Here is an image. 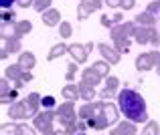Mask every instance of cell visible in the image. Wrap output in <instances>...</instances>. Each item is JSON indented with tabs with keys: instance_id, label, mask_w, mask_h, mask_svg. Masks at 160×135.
I'll return each instance as SVG.
<instances>
[{
	"instance_id": "obj_1",
	"label": "cell",
	"mask_w": 160,
	"mask_h": 135,
	"mask_svg": "<svg viewBox=\"0 0 160 135\" xmlns=\"http://www.w3.org/2000/svg\"><path fill=\"white\" fill-rule=\"evenodd\" d=\"M118 101V109L120 113L126 117L128 121H134V123H148V109H146V101L144 97L138 91L130 89V87H124L120 93L116 95Z\"/></svg>"
},
{
	"instance_id": "obj_2",
	"label": "cell",
	"mask_w": 160,
	"mask_h": 135,
	"mask_svg": "<svg viewBox=\"0 0 160 135\" xmlns=\"http://www.w3.org/2000/svg\"><path fill=\"white\" fill-rule=\"evenodd\" d=\"M136 26L138 24L132 20V22H122V24H116L113 28H109V36L113 40V46L120 53H128L130 50V39L134 36Z\"/></svg>"
},
{
	"instance_id": "obj_3",
	"label": "cell",
	"mask_w": 160,
	"mask_h": 135,
	"mask_svg": "<svg viewBox=\"0 0 160 135\" xmlns=\"http://www.w3.org/2000/svg\"><path fill=\"white\" fill-rule=\"evenodd\" d=\"M55 119H57V111L55 109H43L32 117V127L43 135H53L55 133Z\"/></svg>"
},
{
	"instance_id": "obj_4",
	"label": "cell",
	"mask_w": 160,
	"mask_h": 135,
	"mask_svg": "<svg viewBox=\"0 0 160 135\" xmlns=\"http://www.w3.org/2000/svg\"><path fill=\"white\" fill-rule=\"evenodd\" d=\"M55 111H57V121L59 125H63V129L67 125L79 121V113H75V101H63Z\"/></svg>"
},
{
	"instance_id": "obj_5",
	"label": "cell",
	"mask_w": 160,
	"mask_h": 135,
	"mask_svg": "<svg viewBox=\"0 0 160 135\" xmlns=\"http://www.w3.org/2000/svg\"><path fill=\"white\" fill-rule=\"evenodd\" d=\"M134 40L138 44H160V35L156 30V26H136L134 30Z\"/></svg>"
},
{
	"instance_id": "obj_6",
	"label": "cell",
	"mask_w": 160,
	"mask_h": 135,
	"mask_svg": "<svg viewBox=\"0 0 160 135\" xmlns=\"http://www.w3.org/2000/svg\"><path fill=\"white\" fill-rule=\"evenodd\" d=\"M134 65H136L138 71H152L156 69V67L160 65V53L158 50H150V53H142L136 57V61H134Z\"/></svg>"
},
{
	"instance_id": "obj_7",
	"label": "cell",
	"mask_w": 160,
	"mask_h": 135,
	"mask_svg": "<svg viewBox=\"0 0 160 135\" xmlns=\"http://www.w3.org/2000/svg\"><path fill=\"white\" fill-rule=\"evenodd\" d=\"M93 43H85V44H79V43H73V44H69V54H71V58H73L77 65H83V63H87V58H89V53L93 50Z\"/></svg>"
},
{
	"instance_id": "obj_8",
	"label": "cell",
	"mask_w": 160,
	"mask_h": 135,
	"mask_svg": "<svg viewBox=\"0 0 160 135\" xmlns=\"http://www.w3.org/2000/svg\"><path fill=\"white\" fill-rule=\"evenodd\" d=\"M102 6H103L102 0H79V4H77V20H87Z\"/></svg>"
},
{
	"instance_id": "obj_9",
	"label": "cell",
	"mask_w": 160,
	"mask_h": 135,
	"mask_svg": "<svg viewBox=\"0 0 160 135\" xmlns=\"http://www.w3.org/2000/svg\"><path fill=\"white\" fill-rule=\"evenodd\" d=\"M20 53H22L20 39H16V36H4L2 39V50H0V58L6 61L8 54H20Z\"/></svg>"
},
{
	"instance_id": "obj_10",
	"label": "cell",
	"mask_w": 160,
	"mask_h": 135,
	"mask_svg": "<svg viewBox=\"0 0 160 135\" xmlns=\"http://www.w3.org/2000/svg\"><path fill=\"white\" fill-rule=\"evenodd\" d=\"M98 50H99V54H102V58L103 61H108L109 65H118V63L122 61V53L116 49V46H109L106 43H99L98 44Z\"/></svg>"
},
{
	"instance_id": "obj_11",
	"label": "cell",
	"mask_w": 160,
	"mask_h": 135,
	"mask_svg": "<svg viewBox=\"0 0 160 135\" xmlns=\"http://www.w3.org/2000/svg\"><path fill=\"white\" fill-rule=\"evenodd\" d=\"M8 117L12 121H22V119H28V109H27V103L24 99H18L16 103H12L8 107Z\"/></svg>"
},
{
	"instance_id": "obj_12",
	"label": "cell",
	"mask_w": 160,
	"mask_h": 135,
	"mask_svg": "<svg viewBox=\"0 0 160 135\" xmlns=\"http://www.w3.org/2000/svg\"><path fill=\"white\" fill-rule=\"evenodd\" d=\"M118 87H120V79L118 77H109L106 79V85H103V89H102V93H99V97H102L103 101H108V99H112L113 95H118Z\"/></svg>"
},
{
	"instance_id": "obj_13",
	"label": "cell",
	"mask_w": 160,
	"mask_h": 135,
	"mask_svg": "<svg viewBox=\"0 0 160 135\" xmlns=\"http://www.w3.org/2000/svg\"><path fill=\"white\" fill-rule=\"evenodd\" d=\"M109 135H138V127L134 121H122V123L113 125V129L109 131Z\"/></svg>"
},
{
	"instance_id": "obj_14",
	"label": "cell",
	"mask_w": 160,
	"mask_h": 135,
	"mask_svg": "<svg viewBox=\"0 0 160 135\" xmlns=\"http://www.w3.org/2000/svg\"><path fill=\"white\" fill-rule=\"evenodd\" d=\"M41 99L43 97L39 95V93H28L27 97H24V103H27V109H28V119H32V117L39 113V109H41Z\"/></svg>"
},
{
	"instance_id": "obj_15",
	"label": "cell",
	"mask_w": 160,
	"mask_h": 135,
	"mask_svg": "<svg viewBox=\"0 0 160 135\" xmlns=\"http://www.w3.org/2000/svg\"><path fill=\"white\" fill-rule=\"evenodd\" d=\"M63 20H61V12L57 10V8H49V10L43 12V24L45 26H59Z\"/></svg>"
},
{
	"instance_id": "obj_16",
	"label": "cell",
	"mask_w": 160,
	"mask_h": 135,
	"mask_svg": "<svg viewBox=\"0 0 160 135\" xmlns=\"http://www.w3.org/2000/svg\"><path fill=\"white\" fill-rule=\"evenodd\" d=\"M103 117H106V121H108V125H118V105H113V103H109V101H103Z\"/></svg>"
},
{
	"instance_id": "obj_17",
	"label": "cell",
	"mask_w": 160,
	"mask_h": 135,
	"mask_svg": "<svg viewBox=\"0 0 160 135\" xmlns=\"http://www.w3.org/2000/svg\"><path fill=\"white\" fill-rule=\"evenodd\" d=\"M31 30H32V22L31 20H16V24H12V36H16V39L27 36Z\"/></svg>"
},
{
	"instance_id": "obj_18",
	"label": "cell",
	"mask_w": 160,
	"mask_h": 135,
	"mask_svg": "<svg viewBox=\"0 0 160 135\" xmlns=\"http://www.w3.org/2000/svg\"><path fill=\"white\" fill-rule=\"evenodd\" d=\"M16 63H18L24 71H32L35 65H37V57L31 53V50H22V53L18 54V61H16Z\"/></svg>"
},
{
	"instance_id": "obj_19",
	"label": "cell",
	"mask_w": 160,
	"mask_h": 135,
	"mask_svg": "<svg viewBox=\"0 0 160 135\" xmlns=\"http://www.w3.org/2000/svg\"><path fill=\"white\" fill-rule=\"evenodd\" d=\"M24 75V69L18 65V63H14V65H8L6 69H4V77L8 79V81H12V83H16V81H20V77Z\"/></svg>"
},
{
	"instance_id": "obj_20",
	"label": "cell",
	"mask_w": 160,
	"mask_h": 135,
	"mask_svg": "<svg viewBox=\"0 0 160 135\" xmlns=\"http://www.w3.org/2000/svg\"><path fill=\"white\" fill-rule=\"evenodd\" d=\"M134 22L138 24V26H156V16L154 14H150L148 10H144V12H140V14H136V18H134Z\"/></svg>"
},
{
	"instance_id": "obj_21",
	"label": "cell",
	"mask_w": 160,
	"mask_h": 135,
	"mask_svg": "<svg viewBox=\"0 0 160 135\" xmlns=\"http://www.w3.org/2000/svg\"><path fill=\"white\" fill-rule=\"evenodd\" d=\"M61 95L65 101H77L81 99V93H79V85H73V83H69V85H65L61 89Z\"/></svg>"
},
{
	"instance_id": "obj_22",
	"label": "cell",
	"mask_w": 160,
	"mask_h": 135,
	"mask_svg": "<svg viewBox=\"0 0 160 135\" xmlns=\"http://www.w3.org/2000/svg\"><path fill=\"white\" fill-rule=\"evenodd\" d=\"M81 81L87 83V85H91V87H95V85H99V83H102V77H99V75L89 67V69H83L81 71Z\"/></svg>"
},
{
	"instance_id": "obj_23",
	"label": "cell",
	"mask_w": 160,
	"mask_h": 135,
	"mask_svg": "<svg viewBox=\"0 0 160 135\" xmlns=\"http://www.w3.org/2000/svg\"><path fill=\"white\" fill-rule=\"evenodd\" d=\"M63 54H69V44L59 43V44L51 46V50H49V54H47V61H55V58H61Z\"/></svg>"
},
{
	"instance_id": "obj_24",
	"label": "cell",
	"mask_w": 160,
	"mask_h": 135,
	"mask_svg": "<svg viewBox=\"0 0 160 135\" xmlns=\"http://www.w3.org/2000/svg\"><path fill=\"white\" fill-rule=\"evenodd\" d=\"M79 85V93H81V99L85 101V103H89V101H93L95 99V87H91V85H87V83H77Z\"/></svg>"
},
{
	"instance_id": "obj_25",
	"label": "cell",
	"mask_w": 160,
	"mask_h": 135,
	"mask_svg": "<svg viewBox=\"0 0 160 135\" xmlns=\"http://www.w3.org/2000/svg\"><path fill=\"white\" fill-rule=\"evenodd\" d=\"M77 113H79V119H83V121H87L89 117H93V113H95V101L83 103L81 107L77 109Z\"/></svg>"
},
{
	"instance_id": "obj_26",
	"label": "cell",
	"mask_w": 160,
	"mask_h": 135,
	"mask_svg": "<svg viewBox=\"0 0 160 135\" xmlns=\"http://www.w3.org/2000/svg\"><path fill=\"white\" fill-rule=\"evenodd\" d=\"M109 67H112V65H109L108 61H103V58H102V61H95L93 65H91V69H93L102 79H108V77H109Z\"/></svg>"
},
{
	"instance_id": "obj_27",
	"label": "cell",
	"mask_w": 160,
	"mask_h": 135,
	"mask_svg": "<svg viewBox=\"0 0 160 135\" xmlns=\"http://www.w3.org/2000/svg\"><path fill=\"white\" fill-rule=\"evenodd\" d=\"M16 101H18V89H14V87H12V91L8 95H0V103L2 105H12Z\"/></svg>"
},
{
	"instance_id": "obj_28",
	"label": "cell",
	"mask_w": 160,
	"mask_h": 135,
	"mask_svg": "<svg viewBox=\"0 0 160 135\" xmlns=\"http://www.w3.org/2000/svg\"><path fill=\"white\" fill-rule=\"evenodd\" d=\"M142 135H160V125L156 123V121L150 119L148 123H144V131H142Z\"/></svg>"
},
{
	"instance_id": "obj_29",
	"label": "cell",
	"mask_w": 160,
	"mask_h": 135,
	"mask_svg": "<svg viewBox=\"0 0 160 135\" xmlns=\"http://www.w3.org/2000/svg\"><path fill=\"white\" fill-rule=\"evenodd\" d=\"M71 35H73V26H71V22L63 20V22L59 24V36H61V39H69Z\"/></svg>"
},
{
	"instance_id": "obj_30",
	"label": "cell",
	"mask_w": 160,
	"mask_h": 135,
	"mask_svg": "<svg viewBox=\"0 0 160 135\" xmlns=\"http://www.w3.org/2000/svg\"><path fill=\"white\" fill-rule=\"evenodd\" d=\"M75 73H77V63H75V61H71L69 65H67L65 81H67V83H73V81H75Z\"/></svg>"
},
{
	"instance_id": "obj_31",
	"label": "cell",
	"mask_w": 160,
	"mask_h": 135,
	"mask_svg": "<svg viewBox=\"0 0 160 135\" xmlns=\"http://www.w3.org/2000/svg\"><path fill=\"white\" fill-rule=\"evenodd\" d=\"M51 4H53V0H35L32 8H35L37 12H41V14H43L45 10H49V8H51Z\"/></svg>"
},
{
	"instance_id": "obj_32",
	"label": "cell",
	"mask_w": 160,
	"mask_h": 135,
	"mask_svg": "<svg viewBox=\"0 0 160 135\" xmlns=\"http://www.w3.org/2000/svg\"><path fill=\"white\" fill-rule=\"evenodd\" d=\"M16 14L12 10H2V26H8V24H16Z\"/></svg>"
},
{
	"instance_id": "obj_33",
	"label": "cell",
	"mask_w": 160,
	"mask_h": 135,
	"mask_svg": "<svg viewBox=\"0 0 160 135\" xmlns=\"http://www.w3.org/2000/svg\"><path fill=\"white\" fill-rule=\"evenodd\" d=\"M41 107L43 109H57V101H55L53 95H45L41 99Z\"/></svg>"
},
{
	"instance_id": "obj_34",
	"label": "cell",
	"mask_w": 160,
	"mask_h": 135,
	"mask_svg": "<svg viewBox=\"0 0 160 135\" xmlns=\"http://www.w3.org/2000/svg\"><path fill=\"white\" fill-rule=\"evenodd\" d=\"M0 135H18V125L14 123H4L0 129Z\"/></svg>"
},
{
	"instance_id": "obj_35",
	"label": "cell",
	"mask_w": 160,
	"mask_h": 135,
	"mask_svg": "<svg viewBox=\"0 0 160 135\" xmlns=\"http://www.w3.org/2000/svg\"><path fill=\"white\" fill-rule=\"evenodd\" d=\"M39 131H37L35 127H31V125H27V123H20L18 125V135H37Z\"/></svg>"
},
{
	"instance_id": "obj_36",
	"label": "cell",
	"mask_w": 160,
	"mask_h": 135,
	"mask_svg": "<svg viewBox=\"0 0 160 135\" xmlns=\"http://www.w3.org/2000/svg\"><path fill=\"white\" fill-rule=\"evenodd\" d=\"M28 81H32V73H31V71H24V75L20 77V81L14 83V89H22V85L28 83Z\"/></svg>"
},
{
	"instance_id": "obj_37",
	"label": "cell",
	"mask_w": 160,
	"mask_h": 135,
	"mask_svg": "<svg viewBox=\"0 0 160 135\" xmlns=\"http://www.w3.org/2000/svg\"><path fill=\"white\" fill-rule=\"evenodd\" d=\"M146 10L150 12V14H154V16H158V12H160V0H152V2L146 6Z\"/></svg>"
},
{
	"instance_id": "obj_38",
	"label": "cell",
	"mask_w": 160,
	"mask_h": 135,
	"mask_svg": "<svg viewBox=\"0 0 160 135\" xmlns=\"http://www.w3.org/2000/svg\"><path fill=\"white\" fill-rule=\"evenodd\" d=\"M10 91L12 89H10V85H8V79L2 77V79H0V93H2V95H8Z\"/></svg>"
},
{
	"instance_id": "obj_39",
	"label": "cell",
	"mask_w": 160,
	"mask_h": 135,
	"mask_svg": "<svg viewBox=\"0 0 160 135\" xmlns=\"http://www.w3.org/2000/svg\"><path fill=\"white\" fill-rule=\"evenodd\" d=\"M99 22H102V26H106V28H113V26H116V22H113V18H108V14H102V18H99Z\"/></svg>"
},
{
	"instance_id": "obj_40",
	"label": "cell",
	"mask_w": 160,
	"mask_h": 135,
	"mask_svg": "<svg viewBox=\"0 0 160 135\" xmlns=\"http://www.w3.org/2000/svg\"><path fill=\"white\" fill-rule=\"evenodd\" d=\"M134 6H136V0H122V6L120 8H124V10H132Z\"/></svg>"
},
{
	"instance_id": "obj_41",
	"label": "cell",
	"mask_w": 160,
	"mask_h": 135,
	"mask_svg": "<svg viewBox=\"0 0 160 135\" xmlns=\"http://www.w3.org/2000/svg\"><path fill=\"white\" fill-rule=\"evenodd\" d=\"M103 2H106L108 8H120L122 6V0H103Z\"/></svg>"
},
{
	"instance_id": "obj_42",
	"label": "cell",
	"mask_w": 160,
	"mask_h": 135,
	"mask_svg": "<svg viewBox=\"0 0 160 135\" xmlns=\"http://www.w3.org/2000/svg\"><path fill=\"white\" fill-rule=\"evenodd\" d=\"M12 4H16V0H0V6H2V10H10Z\"/></svg>"
},
{
	"instance_id": "obj_43",
	"label": "cell",
	"mask_w": 160,
	"mask_h": 135,
	"mask_svg": "<svg viewBox=\"0 0 160 135\" xmlns=\"http://www.w3.org/2000/svg\"><path fill=\"white\" fill-rule=\"evenodd\" d=\"M16 4H18L20 8H31L32 4H35V0H16Z\"/></svg>"
},
{
	"instance_id": "obj_44",
	"label": "cell",
	"mask_w": 160,
	"mask_h": 135,
	"mask_svg": "<svg viewBox=\"0 0 160 135\" xmlns=\"http://www.w3.org/2000/svg\"><path fill=\"white\" fill-rule=\"evenodd\" d=\"M156 75H158V77H160V65L156 67Z\"/></svg>"
},
{
	"instance_id": "obj_45",
	"label": "cell",
	"mask_w": 160,
	"mask_h": 135,
	"mask_svg": "<svg viewBox=\"0 0 160 135\" xmlns=\"http://www.w3.org/2000/svg\"><path fill=\"white\" fill-rule=\"evenodd\" d=\"M79 135H87V133H79Z\"/></svg>"
},
{
	"instance_id": "obj_46",
	"label": "cell",
	"mask_w": 160,
	"mask_h": 135,
	"mask_svg": "<svg viewBox=\"0 0 160 135\" xmlns=\"http://www.w3.org/2000/svg\"><path fill=\"white\" fill-rule=\"evenodd\" d=\"M158 16H160V12H158Z\"/></svg>"
}]
</instances>
